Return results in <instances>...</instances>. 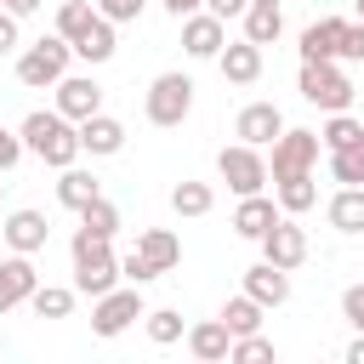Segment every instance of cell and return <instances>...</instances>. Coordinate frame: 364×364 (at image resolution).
Returning <instances> with one entry per match:
<instances>
[{"mask_svg": "<svg viewBox=\"0 0 364 364\" xmlns=\"http://www.w3.org/2000/svg\"><path fill=\"white\" fill-rule=\"evenodd\" d=\"M114 51H119V40H114V23L97 11V17H91V28L74 40V57H85V63H108Z\"/></svg>", "mask_w": 364, "mask_h": 364, "instance_id": "obj_25", "label": "cell"}, {"mask_svg": "<svg viewBox=\"0 0 364 364\" xmlns=\"http://www.w3.org/2000/svg\"><path fill=\"white\" fill-rule=\"evenodd\" d=\"M80 228H91V233L114 239V233H119V210H114V199H102V193H97V199L80 210Z\"/></svg>", "mask_w": 364, "mask_h": 364, "instance_id": "obj_34", "label": "cell"}, {"mask_svg": "<svg viewBox=\"0 0 364 364\" xmlns=\"http://www.w3.org/2000/svg\"><path fill=\"white\" fill-rule=\"evenodd\" d=\"M23 46V28H17V11H0V57Z\"/></svg>", "mask_w": 364, "mask_h": 364, "instance_id": "obj_41", "label": "cell"}, {"mask_svg": "<svg viewBox=\"0 0 364 364\" xmlns=\"http://www.w3.org/2000/svg\"><path fill=\"white\" fill-rule=\"evenodd\" d=\"M136 256H142L154 273H171V267L182 262V239H176L171 228H142V233H136Z\"/></svg>", "mask_w": 364, "mask_h": 364, "instance_id": "obj_20", "label": "cell"}, {"mask_svg": "<svg viewBox=\"0 0 364 364\" xmlns=\"http://www.w3.org/2000/svg\"><path fill=\"white\" fill-rule=\"evenodd\" d=\"M68 250H74V296H91V301H97L102 290H114V284H119L114 239H102V233H91V228H74Z\"/></svg>", "mask_w": 364, "mask_h": 364, "instance_id": "obj_2", "label": "cell"}, {"mask_svg": "<svg viewBox=\"0 0 364 364\" xmlns=\"http://www.w3.org/2000/svg\"><path fill=\"white\" fill-rule=\"evenodd\" d=\"M0 239H6L11 250L34 256V250H46L51 222H46V210H11V216H0Z\"/></svg>", "mask_w": 364, "mask_h": 364, "instance_id": "obj_12", "label": "cell"}, {"mask_svg": "<svg viewBox=\"0 0 364 364\" xmlns=\"http://www.w3.org/2000/svg\"><path fill=\"white\" fill-rule=\"evenodd\" d=\"M324 216H330L336 233H364V182L358 188H336L330 205H324Z\"/></svg>", "mask_w": 364, "mask_h": 364, "instance_id": "obj_23", "label": "cell"}, {"mask_svg": "<svg viewBox=\"0 0 364 364\" xmlns=\"http://www.w3.org/2000/svg\"><path fill=\"white\" fill-rule=\"evenodd\" d=\"M256 245H262V262H273V267H284V273L307 262V233L296 228V216H279Z\"/></svg>", "mask_w": 364, "mask_h": 364, "instance_id": "obj_9", "label": "cell"}, {"mask_svg": "<svg viewBox=\"0 0 364 364\" xmlns=\"http://www.w3.org/2000/svg\"><path fill=\"white\" fill-rule=\"evenodd\" d=\"M228 347H233V336H228V324H222V318H205V324H193V330H188V353H193L199 364H222V358H228Z\"/></svg>", "mask_w": 364, "mask_h": 364, "instance_id": "obj_22", "label": "cell"}, {"mask_svg": "<svg viewBox=\"0 0 364 364\" xmlns=\"http://www.w3.org/2000/svg\"><path fill=\"white\" fill-rule=\"evenodd\" d=\"M34 284H40V273H34V256H23V250H11V256L0 262V313H11V307H23V301L34 296Z\"/></svg>", "mask_w": 364, "mask_h": 364, "instance_id": "obj_13", "label": "cell"}, {"mask_svg": "<svg viewBox=\"0 0 364 364\" xmlns=\"http://www.w3.org/2000/svg\"><path fill=\"white\" fill-rule=\"evenodd\" d=\"M353 11H358V17H364V0H353Z\"/></svg>", "mask_w": 364, "mask_h": 364, "instance_id": "obj_47", "label": "cell"}, {"mask_svg": "<svg viewBox=\"0 0 364 364\" xmlns=\"http://www.w3.org/2000/svg\"><path fill=\"white\" fill-rule=\"evenodd\" d=\"M68 57H74V46H68L63 34H46V40H34V46L17 57V80H23L28 91H51V85L68 74Z\"/></svg>", "mask_w": 364, "mask_h": 364, "instance_id": "obj_3", "label": "cell"}, {"mask_svg": "<svg viewBox=\"0 0 364 364\" xmlns=\"http://www.w3.org/2000/svg\"><path fill=\"white\" fill-rule=\"evenodd\" d=\"M142 114H148V125H182L188 114H193V80L188 74H154V85H148V97H142Z\"/></svg>", "mask_w": 364, "mask_h": 364, "instance_id": "obj_5", "label": "cell"}, {"mask_svg": "<svg viewBox=\"0 0 364 364\" xmlns=\"http://www.w3.org/2000/svg\"><path fill=\"white\" fill-rule=\"evenodd\" d=\"M250 6H279V0H250Z\"/></svg>", "mask_w": 364, "mask_h": 364, "instance_id": "obj_46", "label": "cell"}, {"mask_svg": "<svg viewBox=\"0 0 364 364\" xmlns=\"http://www.w3.org/2000/svg\"><path fill=\"white\" fill-rule=\"evenodd\" d=\"M267 148H273V159H267V176H273V182H279V176H301V171L318 165V131H290V125H284Z\"/></svg>", "mask_w": 364, "mask_h": 364, "instance_id": "obj_8", "label": "cell"}, {"mask_svg": "<svg viewBox=\"0 0 364 364\" xmlns=\"http://www.w3.org/2000/svg\"><path fill=\"white\" fill-rule=\"evenodd\" d=\"M51 91H57V114H68L74 125H80L85 114H97V108H102V85H97L91 74H63Z\"/></svg>", "mask_w": 364, "mask_h": 364, "instance_id": "obj_11", "label": "cell"}, {"mask_svg": "<svg viewBox=\"0 0 364 364\" xmlns=\"http://www.w3.org/2000/svg\"><path fill=\"white\" fill-rule=\"evenodd\" d=\"M262 313H267V307H262V301H250V296L239 290V296H228V301H222V313H216V318L228 324V336H250V330H262Z\"/></svg>", "mask_w": 364, "mask_h": 364, "instance_id": "obj_26", "label": "cell"}, {"mask_svg": "<svg viewBox=\"0 0 364 364\" xmlns=\"http://www.w3.org/2000/svg\"><path fill=\"white\" fill-rule=\"evenodd\" d=\"M279 34H284V11H279V6H245V40L273 46Z\"/></svg>", "mask_w": 364, "mask_h": 364, "instance_id": "obj_27", "label": "cell"}, {"mask_svg": "<svg viewBox=\"0 0 364 364\" xmlns=\"http://www.w3.org/2000/svg\"><path fill=\"white\" fill-rule=\"evenodd\" d=\"M336 63H364V17H358V23H341V46H336Z\"/></svg>", "mask_w": 364, "mask_h": 364, "instance_id": "obj_36", "label": "cell"}, {"mask_svg": "<svg viewBox=\"0 0 364 364\" xmlns=\"http://www.w3.org/2000/svg\"><path fill=\"white\" fill-rule=\"evenodd\" d=\"M222 46H228V23H222V17H210L205 6L182 17V51H188V57L205 63V57H216Z\"/></svg>", "mask_w": 364, "mask_h": 364, "instance_id": "obj_10", "label": "cell"}, {"mask_svg": "<svg viewBox=\"0 0 364 364\" xmlns=\"http://www.w3.org/2000/svg\"><path fill=\"white\" fill-rule=\"evenodd\" d=\"M296 91H301V102H313V108H324V114L353 108V80H347L341 63H301Z\"/></svg>", "mask_w": 364, "mask_h": 364, "instance_id": "obj_4", "label": "cell"}, {"mask_svg": "<svg viewBox=\"0 0 364 364\" xmlns=\"http://www.w3.org/2000/svg\"><path fill=\"white\" fill-rule=\"evenodd\" d=\"M267 358H273V341H267L262 330L233 336V347H228V364H267Z\"/></svg>", "mask_w": 364, "mask_h": 364, "instance_id": "obj_35", "label": "cell"}, {"mask_svg": "<svg viewBox=\"0 0 364 364\" xmlns=\"http://www.w3.org/2000/svg\"><path fill=\"white\" fill-rule=\"evenodd\" d=\"M142 6H148V0H97V11H102L114 28H119V23H136V17H142Z\"/></svg>", "mask_w": 364, "mask_h": 364, "instance_id": "obj_37", "label": "cell"}, {"mask_svg": "<svg viewBox=\"0 0 364 364\" xmlns=\"http://www.w3.org/2000/svg\"><path fill=\"white\" fill-rule=\"evenodd\" d=\"M17 136H23V154H34V159L51 165V171H63V165L80 159V125H74L68 114H57V108H34V114L17 125Z\"/></svg>", "mask_w": 364, "mask_h": 364, "instance_id": "obj_1", "label": "cell"}, {"mask_svg": "<svg viewBox=\"0 0 364 364\" xmlns=\"http://www.w3.org/2000/svg\"><path fill=\"white\" fill-rule=\"evenodd\" d=\"M330 176H336L341 188H358V182H364V131H358L347 148L330 154Z\"/></svg>", "mask_w": 364, "mask_h": 364, "instance_id": "obj_30", "label": "cell"}, {"mask_svg": "<svg viewBox=\"0 0 364 364\" xmlns=\"http://www.w3.org/2000/svg\"><path fill=\"white\" fill-rule=\"evenodd\" d=\"M358 131H364V119H353V114L341 108V114H330V119H324V131H318V148H330V154H336V148H347Z\"/></svg>", "mask_w": 364, "mask_h": 364, "instance_id": "obj_33", "label": "cell"}, {"mask_svg": "<svg viewBox=\"0 0 364 364\" xmlns=\"http://www.w3.org/2000/svg\"><path fill=\"white\" fill-rule=\"evenodd\" d=\"M216 68H222L228 85H256L262 80V46L256 40H228L216 51Z\"/></svg>", "mask_w": 364, "mask_h": 364, "instance_id": "obj_14", "label": "cell"}, {"mask_svg": "<svg viewBox=\"0 0 364 364\" xmlns=\"http://www.w3.org/2000/svg\"><path fill=\"white\" fill-rule=\"evenodd\" d=\"M347 364H364V330H358V336L347 341Z\"/></svg>", "mask_w": 364, "mask_h": 364, "instance_id": "obj_44", "label": "cell"}, {"mask_svg": "<svg viewBox=\"0 0 364 364\" xmlns=\"http://www.w3.org/2000/svg\"><path fill=\"white\" fill-rule=\"evenodd\" d=\"M279 216H284V210H279V199H267V193H245V199H239V210H233V233H239V239H262Z\"/></svg>", "mask_w": 364, "mask_h": 364, "instance_id": "obj_18", "label": "cell"}, {"mask_svg": "<svg viewBox=\"0 0 364 364\" xmlns=\"http://www.w3.org/2000/svg\"><path fill=\"white\" fill-rule=\"evenodd\" d=\"M279 131H284V114H279L273 102H245V108H239V119H233V136H239V142H250V148H267Z\"/></svg>", "mask_w": 364, "mask_h": 364, "instance_id": "obj_15", "label": "cell"}, {"mask_svg": "<svg viewBox=\"0 0 364 364\" xmlns=\"http://www.w3.org/2000/svg\"><path fill=\"white\" fill-rule=\"evenodd\" d=\"M142 330H148L154 347H171V341H182V313L176 307H148L142 313Z\"/></svg>", "mask_w": 364, "mask_h": 364, "instance_id": "obj_32", "label": "cell"}, {"mask_svg": "<svg viewBox=\"0 0 364 364\" xmlns=\"http://www.w3.org/2000/svg\"><path fill=\"white\" fill-rule=\"evenodd\" d=\"M245 296L262 301V307H284L290 301V273L273 267V262H256V267H245Z\"/></svg>", "mask_w": 364, "mask_h": 364, "instance_id": "obj_17", "label": "cell"}, {"mask_svg": "<svg viewBox=\"0 0 364 364\" xmlns=\"http://www.w3.org/2000/svg\"><path fill=\"white\" fill-rule=\"evenodd\" d=\"M216 176L245 199V193H262L273 176H267V159H262V148H250V142H233V148H222L216 154Z\"/></svg>", "mask_w": 364, "mask_h": 364, "instance_id": "obj_7", "label": "cell"}, {"mask_svg": "<svg viewBox=\"0 0 364 364\" xmlns=\"http://www.w3.org/2000/svg\"><path fill=\"white\" fill-rule=\"evenodd\" d=\"M245 6H250V0H205V11L222 17V23H228V17H245Z\"/></svg>", "mask_w": 364, "mask_h": 364, "instance_id": "obj_42", "label": "cell"}, {"mask_svg": "<svg viewBox=\"0 0 364 364\" xmlns=\"http://www.w3.org/2000/svg\"><path fill=\"white\" fill-rule=\"evenodd\" d=\"M159 6H165V11H171V17H176V23H182V17H188V11H199V6H205V0H159Z\"/></svg>", "mask_w": 364, "mask_h": 364, "instance_id": "obj_43", "label": "cell"}, {"mask_svg": "<svg viewBox=\"0 0 364 364\" xmlns=\"http://www.w3.org/2000/svg\"><path fill=\"white\" fill-rule=\"evenodd\" d=\"M341 318H347L353 330H364V284H347V290H341Z\"/></svg>", "mask_w": 364, "mask_h": 364, "instance_id": "obj_38", "label": "cell"}, {"mask_svg": "<svg viewBox=\"0 0 364 364\" xmlns=\"http://www.w3.org/2000/svg\"><path fill=\"white\" fill-rule=\"evenodd\" d=\"M273 199H279L284 216L313 210V205H318V182H313V171H301V176H279V182H273Z\"/></svg>", "mask_w": 364, "mask_h": 364, "instance_id": "obj_24", "label": "cell"}, {"mask_svg": "<svg viewBox=\"0 0 364 364\" xmlns=\"http://www.w3.org/2000/svg\"><path fill=\"white\" fill-rule=\"evenodd\" d=\"M28 307H34V318H68L74 313V284H34Z\"/></svg>", "mask_w": 364, "mask_h": 364, "instance_id": "obj_29", "label": "cell"}, {"mask_svg": "<svg viewBox=\"0 0 364 364\" xmlns=\"http://www.w3.org/2000/svg\"><path fill=\"white\" fill-rule=\"evenodd\" d=\"M210 205H216V188L210 182H176L171 188V210L176 216H210Z\"/></svg>", "mask_w": 364, "mask_h": 364, "instance_id": "obj_28", "label": "cell"}, {"mask_svg": "<svg viewBox=\"0 0 364 364\" xmlns=\"http://www.w3.org/2000/svg\"><path fill=\"white\" fill-rule=\"evenodd\" d=\"M142 313H148V307H142V284H114V290L97 296V307H91V330H97L102 341H114V336H125Z\"/></svg>", "mask_w": 364, "mask_h": 364, "instance_id": "obj_6", "label": "cell"}, {"mask_svg": "<svg viewBox=\"0 0 364 364\" xmlns=\"http://www.w3.org/2000/svg\"><path fill=\"white\" fill-rule=\"evenodd\" d=\"M125 148V125L114 119V114H85L80 119V154H91V159H108V154H119Z\"/></svg>", "mask_w": 364, "mask_h": 364, "instance_id": "obj_16", "label": "cell"}, {"mask_svg": "<svg viewBox=\"0 0 364 364\" xmlns=\"http://www.w3.org/2000/svg\"><path fill=\"white\" fill-rule=\"evenodd\" d=\"M97 193H102V182H97L91 171H80V165H63V171H57V205H68L74 216H80Z\"/></svg>", "mask_w": 364, "mask_h": 364, "instance_id": "obj_21", "label": "cell"}, {"mask_svg": "<svg viewBox=\"0 0 364 364\" xmlns=\"http://www.w3.org/2000/svg\"><path fill=\"white\" fill-rule=\"evenodd\" d=\"M46 0H6V11H17V17H28V11H40Z\"/></svg>", "mask_w": 364, "mask_h": 364, "instance_id": "obj_45", "label": "cell"}, {"mask_svg": "<svg viewBox=\"0 0 364 364\" xmlns=\"http://www.w3.org/2000/svg\"><path fill=\"white\" fill-rule=\"evenodd\" d=\"M341 23L347 17H318V23H307L301 28V63H336V46H341Z\"/></svg>", "mask_w": 364, "mask_h": 364, "instance_id": "obj_19", "label": "cell"}, {"mask_svg": "<svg viewBox=\"0 0 364 364\" xmlns=\"http://www.w3.org/2000/svg\"><path fill=\"white\" fill-rule=\"evenodd\" d=\"M0 353H6V336H0Z\"/></svg>", "mask_w": 364, "mask_h": 364, "instance_id": "obj_48", "label": "cell"}, {"mask_svg": "<svg viewBox=\"0 0 364 364\" xmlns=\"http://www.w3.org/2000/svg\"><path fill=\"white\" fill-rule=\"evenodd\" d=\"M91 17H97V0H63V6H57V34L74 46V40L91 28Z\"/></svg>", "mask_w": 364, "mask_h": 364, "instance_id": "obj_31", "label": "cell"}, {"mask_svg": "<svg viewBox=\"0 0 364 364\" xmlns=\"http://www.w3.org/2000/svg\"><path fill=\"white\" fill-rule=\"evenodd\" d=\"M0 193H6V182H0Z\"/></svg>", "mask_w": 364, "mask_h": 364, "instance_id": "obj_49", "label": "cell"}, {"mask_svg": "<svg viewBox=\"0 0 364 364\" xmlns=\"http://www.w3.org/2000/svg\"><path fill=\"white\" fill-rule=\"evenodd\" d=\"M17 159H23V136H17L11 125H0V171H11Z\"/></svg>", "mask_w": 364, "mask_h": 364, "instance_id": "obj_40", "label": "cell"}, {"mask_svg": "<svg viewBox=\"0 0 364 364\" xmlns=\"http://www.w3.org/2000/svg\"><path fill=\"white\" fill-rule=\"evenodd\" d=\"M119 279H125V284H148V279H159V273H154V267L131 250V256H119Z\"/></svg>", "mask_w": 364, "mask_h": 364, "instance_id": "obj_39", "label": "cell"}]
</instances>
